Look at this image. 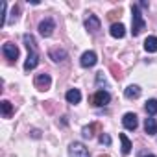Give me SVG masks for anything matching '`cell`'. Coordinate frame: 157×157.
Masks as SVG:
<instances>
[{"label": "cell", "mask_w": 157, "mask_h": 157, "mask_svg": "<svg viewBox=\"0 0 157 157\" xmlns=\"http://www.w3.org/2000/svg\"><path fill=\"white\" fill-rule=\"evenodd\" d=\"M33 83H35V87L39 91H48L50 85H52V78L48 74H37L35 80H33Z\"/></svg>", "instance_id": "obj_5"}, {"label": "cell", "mask_w": 157, "mask_h": 157, "mask_svg": "<svg viewBox=\"0 0 157 157\" xmlns=\"http://www.w3.org/2000/svg\"><path fill=\"white\" fill-rule=\"evenodd\" d=\"M100 26H102L100 19H98L96 15L89 13V17L85 19V28H87V30H89L91 33H96V32H100Z\"/></svg>", "instance_id": "obj_7"}, {"label": "cell", "mask_w": 157, "mask_h": 157, "mask_svg": "<svg viewBox=\"0 0 157 157\" xmlns=\"http://www.w3.org/2000/svg\"><path fill=\"white\" fill-rule=\"evenodd\" d=\"M100 142L109 146V144H111V137H109V135H105V133H102V135H100Z\"/></svg>", "instance_id": "obj_23"}, {"label": "cell", "mask_w": 157, "mask_h": 157, "mask_svg": "<svg viewBox=\"0 0 157 157\" xmlns=\"http://www.w3.org/2000/svg\"><path fill=\"white\" fill-rule=\"evenodd\" d=\"M54 30H56V22H54V19L46 17L44 21L39 22V33H41L43 37H50V35L54 33Z\"/></svg>", "instance_id": "obj_4"}, {"label": "cell", "mask_w": 157, "mask_h": 157, "mask_svg": "<svg viewBox=\"0 0 157 157\" xmlns=\"http://www.w3.org/2000/svg\"><path fill=\"white\" fill-rule=\"evenodd\" d=\"M100 157H109V155H100Z\"/></svg>", "instance_id": "obj_26"}, {"label": "cell", "mask_w": 157, "mask_h": 157, "mask_svg": "<svg viewBox=\"0 0 157 157\" xmlns=\"http://www.w3.org/2000/svg\"><path fill=\"white\" fill-rule=\"evenodd\" d=\"M0 107H2V115H4L6 118H10V117L13 115V105H11V102H8V100H2Z\"/></svg>", "instance_id": "obj_18"}, {"label": "cell", "mask_w": 157, "mask_h": 157, "mask_svg": "<svg viewBox=\"0 0 157 157\" xmlns=\"http://www.w3.org/2000/svg\"><path fill=\"white\" fill-rule=\"evenodd\" d=\"M68 155L70 157H91L89 150L82 144V142H70L68 146Z\"/></svg>", "instance_id": "obj_3"}, {"label": "cell", "mask_w": 157, "mask_h": 157, "mask_svg": "<svg viewBox=\"0 0 157 157\" xmlns=\"http://www.w3.org/2000/svg\"><path fill=\"white\" fill-rule=\"evenodd\" d=\"M24 44L28 46V50H30V52H37V43H35L33 35L26 33V35H24Z\"/></svg>", "instance_id": "obj_19"}, {"label": "cell", "mask_w": 157, "mask_h": 157, "mask_svg": "<svg viewBox=\"0 0 157 157\" xmlns=\"http://www.w3.org/2000/svg\"><path fill=\"white\" fill-rule=\"evenodd\" d=\"M2 54H4L8 59L15 61V59L19 57V48H17L13 43H4V46H2Z\"/></svg>", "instance_id": "obj_9"}, {"label": "cell", "mask_w": 157, "mask_h": 157, "mask_svg": "<svg viewBox=\"0 0 157 157\" xmlns=\"http://www.w3.org/2000/svg\"><path fill=\"white\" fill-rule=\"evenodd\" d=\"M96 61H98L96 54H94L93 50H89V52H83V54H82L80 65H82L83 68H89V67H94V65H96Z\"/></svg>", "instance_id": "obj_6"}, {"label": "cell", "mask_w": 157, "mask_h": 157, "mask_svg": "<svg viewBox=\"0 0 157 157\" xmlns=\"http://www.w3.org/2000/svg\"><path fill=\"white\" fill-rule=\"evenodd\" d=\"M124 96H126L128 100H135V98H139V96H140V87H139V85H129V87H126Z\"/></svg>", "instance_id": "obj_14"}, {"label": "cell", "mask_w": 157, "mask_h": 157, "mask_svg": "<svg viewBox=\"0 0 157 157\" xmlns=\"http://www.w3.org/2000/svg\"><path fill=\"white\" fill-rule=\"evenodd\" d=\"M96 83H98V85H102V83L107 85V82H105V74H104V72H98V74H96Z\"/></svg>", "instance_id": "obj_22"}, {"label": "cell", "mask_w": 157, "mask_h": 157, "mask_svg": "<svg viewBox=\"0 0 157 157\" xmlns=\"http://www.w3.org/2000/svg\"><path fill=\"white\" fill-rule=\"evenodd\" d=\"M131 33H133V37L135 35H139L142 30H144V26H146V21L142 19V13H140V10H139V6L137 4H133L131 6Z\"/></svg>", "instance_id": "obj_1"}, {"label": "cell", "mask_w": 157, "mask_h": 157, "mask_svg": "<svg viewBox=\"0 0 157 157\" xmlns=\"http://www.w3.org/2000/svg\"><path fill=\"white\" fill-rule=\"evenodd\" d=\"M144 50L146 52H157V37L155 35H150V37H146V41H144Z\"/></svg>", "instance_id": "obj_16"}, {"label": "cell", "mask_w": 157, "mask_h": 157, "mask_svg": "<svg viewBox=\"0 0 157 157\" xmlns=\"http://www.w3.org/2000/svg\"><path fill=\"white\" fill-rule=\"evenodd\" d=\"M39 65V54L37 52H28V57L24 61V70H33Z\"/></svg>", "instance_id": "obj_10"}, {"label": "cell", "mask_w": 157, "mask_h": 157, "mask_svg": "<svg viewBox=\"0 0 157 157\" xmlns=\"http://www.w3.org/2000/svg\"><path fill=\"white\" fill-rule=\"evenodd\" d=\"M139 8H144V10H148V2H140V4H139Z\"/></svg>", "instance_id": "obj_24"}, {"label": "cell", "mask_w": 157, "mask_h": 157, "mask_svg": "<svg viewBox=\"0 0 157 157\" xmlns=\"http://www.w3.org/2000/svg\"><path fill=\"white\" fill-rule=\"evenodd\" d=\"M142 157H155V155H142Z\"/></svg>", "instance_id": "obj_25"}, {"label": "cell", "mask_w": 157, "mask_h": 157, "mask_svg": "<svg viewBox=\"0 0 157 157\" xmlns=\"http://www.w3.org/2000/svg\"><path fill=\"white\" fill-rule=\"evenodd\" d=\"M122 124H124V128H126V129L135 131V129H137V126H139L137 115H135V113H126V115L122 117Z\"/></svg>", "instance_id": "obj_8"}, {"label": "cell", "mask_w": 157, "mask_h": 157, "mask_svg": "<svg viewBox=\"0 0 157 157\" xmlns=\"http://www.w3.org/2000/svg\"><path fill=\"white\" fill-rule=\"evenodd\" d=\"M109 100H111V94H109L107 91H104V89L96 91V93L91 96V104H93V105H96V107L107 105V104H109Z\"/></svg>", "instance_id": "obj_2"}, {"label": "cell", "mask_w": 157, "mask_h": 157, "mask_svg": "<svg viewBox=\"0 0 157 157\" xmlns=\"http://www.w3.org/2000/svg\"><path fill=\"white\" fill-rule=\"evenodd\" d=\"M118 139H120V142H122V153H124V155H128V153L131 151V140L128 139V135H126V133H120V135H118Z\"/></svg>", "instance_id": "obj_17"}, {"label": "cell", "mask_w": 157, "mask_h": 157, "mask_svg": "<svg viewBox=\"0 0 157 157\" xmlns=\"http://www.w3.org/2000/svg\"><path fill=\"white\" fill-rule=\"evenodd\" d=\"M98 128V124H91V126H85L83 129H82V135H83V139H93L94 137V129Z\"/></svg>", "instance_id": "obj_20"}, {"label": "cell", "mask_w": 157, "mask_h": 157, "mask_svg": "<svg viewBox=\"0 0 157 157\" xmlns=\"http://www.w3.org/2000/svg\"><path fill=\"white\" fill-rule=\"evenodd\" d=\"M144 109H146V113H148L150 117H153V115L157 113V100H155V98H153V100H148L146 105H144Z\"/></svg>", "instance_id": "obj_21"}, {"label": "cell", "mask_w": 157, "mask_h": 157, "mask_svg": "<svg viewBox=\"0 0 157 157\" xmlns=\"http://www.w3.org/2000/svg\"><path fill=\"white\" fill-rule=\"evenodd\" d=\"M109 33H111L115 39H122V37L126 35V28H124V24H120V22H115V24L111 26Z\"/></svg>", "instance_id": "obj_13"}, {"label": "cell", "mask_w": 157, "mask_h": 157, "mask_svg": "<svg viewBox=\"0 0 157 157\" xmlns=\"http://www.w3.org/2000/svg\"><path fill=\"white\" fill-rule=\"evenodd\" d=\"M65 98H67L68 104H80V100H82V93H80V89H70V91H67Z\"/></svg>", "instance_id": "obj_12"}, {"label": "cell", "mask_w": 157, "mask_h": 157, "mask_svg": "<svg viewBox=\"0 0 157 157\" xmlns=\"http://www.w3.org/2000/svg\"><path fill=\"white\" fill-rule=\"evenodd\" d=\"M67 50H63V48H52L50 52H48V57L52 59V61H56V63H59V61H65L67 59Z\"/></svg>", "instance_id": "obj_11"}, {"label": "cell", "mask_w": 157, "mask_h": 157, "mask_svg": "<svg viewBox=\"0 0 157 157\" xmlns=\"http://www.w3.org/2000/svg\"><path fill=\"white\" fill-rule=\"evenodd\" d=\"M144 131L148 135H155L157 133V120L155 118H146L144 120Z\"/></svg>", "instance_id": "obj_15"}]
</instances>
